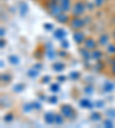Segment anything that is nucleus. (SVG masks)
I'll return each mask as SVG.
<instances>
[{
  "instance_id": "1",
  "label": "nucleus",
  "mask_w": 115,
  "mask_h": 128,
  "mask_svg": "<svg viewBox=\"0 0 115 128\" xmlns=\"http://www.w3.org/2000/svg\"><path fill=\"white\" fill-rule=\"evenodd\" d=\"M86 12V4L83 0H77L74 2L71 7V16H83V14Z\"/></svg>"
},
{
  "instance_id": "2",
  "label": "nucleus",
  "mask_w": 115,
  "mask_h": 128,
  "mask_svg": "<svg viewBox=\"0 0 115 128\" xmlns=\"http://www.w3.org/2000/svg\"><path fill=\"white\" fill-rule=\"evenodd\" d=\"M85 24H86V21L82 16H71V18H70V21H69L70 28H71L72 30H75V31L84 28Z\"/></svg>"
},
{
  "instance_id": "3",
  "label": "nucleus",
  "mask_w": 115,
  "mask_h": 128,
  "mask_svg": "<svg viewBox=\"0 0 115 128\" xmlns=\"http://www.w3.org/2000/svg\"><path fill=\"white\" fill-rule=\"evenodd\" d=\"M60 111H61L62 116H63L66 119H75L76 117V111L75 109L71 106V105H69V104H62L61 105V109H60Z\"/></svg>"
},
{
  "instance_id": "4",
  "label": "nucleus",
  "mask_w": 115,
  "mask_h": 128,
  "mask_svg": "<svg viewBox=\"0 0 115 128\" xmlns=\"http://www.w3.org/2000/svg\"><path fill=\"white\" fill-rule=\"evenodd\" d=\"M83 45H84V47H85L86 49H89V50H94V49H97L98 41H96L92 37H88L85 39V41L83 42Z\"/></svg>"
},
{
  "instance_id": "5",
  "label": "nucleus",
  "mask_w": 115,
  "mask_h": 128,
  "mask_svg": "<svg viewBox=\"0 0 115 128\" xmlns=\"http://www.w3.org/2000/svg\"><path fill=\"white\" fill-rule=\"evenodd\" d=\"M72 38H74V41H75L77 45H82V44L85 41V39H86L85 34H84L83 32H81L80 30H77V31L74 32V36H72Z\"/></svg>"
},
{
  "instance_id": "6",
  "label": "nucleus",
  "mask_w": 115,
  "mask_h": 128,
  "mask_svg": "<svg viewBox=\"0 0 115 128\" xmlns=\"http://www.w3.org/2000/svg\"><path fill=\"white\" fill-rule=\"evenodd\" d=\"M58 4L60 5V7L62 8V10L64 13H68V12L71 10V0H58Z\"/></svg>"
},
{
  "instance_id": "7",
  "label": "nucleus",
  "mask_w": 115,
  "mask_h": 128,
  "mask_svg": "<svg viewBox=\"0 0 115 128\" xmlns=\"http://www.w3.org/2000/svg\"><path fill=\"white\" fill-rule=\"evenodd\" d=\"M70 18H71V17H69V15H68L67 13H64V12H62L60 15H58L55 17V20L59 22L60 24H67V23H69Z\"/></svg>"
},
{
  "instance_id": "8",
  "label": "nucleus",
  "mask_w": 115,
  "mask_h": 128,
  "mask_svg": "<svg viewBox=\"0 0 115 128\" xmlns=\"http://www.w3.org/2000/svg\"><path fill=\"white\" fill-rule=\"evenodd\" d=\"M109 39H110L109 34H107V33H102V34H100L99 38H98V45L106 47V46L109 44Z\"/></svg>"
},
{
  "instance_id": "9",
  "label": "nucleus",
  "mask_w": 115,
  "mask_h": 128,
  "mask_svg": "<svg viewBox=\"0 0 115 128\" xmlns=\"http://www.w3.org/2000/svg\"><path fill=\"white\" fill-rule=\"evenodd\" d=\"M53 36H54V38H55V39H58V40H60V41H61V40H63L64 38H66L67 33H66L64 29H62V28H59V29H56L55 31H54Z\"/></svg>"
},
{
  "instance_id": "10",
  "label": "nucleus",
  "mask_w": 115,
  "mask_h": 128,
  "mask_svg": "<svg viewBox=\"0 0 115 128\" xmlns=\"http://www.w3.org/2000/svg\"><path fill=\"white\" fill-rule=\"evenodd\" d=\"M44 120H45V122L47 125H53L54 120H55V114H54L53 112H47L44 116Z\"/></svg>"
},
{
  "instance_id": "11",
  "label": "nucleus",
  "mask_w": 115,
  "mask_h": 128,
  "mask_svg": "<svg viewBox=\"0 0 115 128\" xmlns=\"http://www.w3.org/2000/svg\"><path fill=\"white\" fill-rule=\"evenodd\" d=\"M52 69L55 72H62L66 69V65H64L62 62H54V63L52 64Z\"/></svg>"
},
{
  "instance_id": "12",
  "label": "nucleus",
  "mask_w": 115,
  "mask_h": 128,
  "mask_svg": "<svg viewBox=\"0 0 115 128\" xmlns=\"http://www.w3.org/2000/svg\"><path fill=\"white\" fill-rule=\"evenodd\" d=\"M80 105L82 108H84V109H91V108L93 106L91 100H89V98H82L80 101Z\"/></svg>"
},
{
  "instance_id": "13",
  "label": "nucleus",
  "mask_w": 115,
  "mask_h": 128,
  "mask_svg": "<svg viewBox=\"0 0 115 128\" xmlns=\"http://www.w3.org/2000/svg\"><path fill=\"white\" fill-rule=\"evenodd\" d=\"M114 87H115V85L112 82V81H106V82L104 84L102 89H104L105 93H110V92L114 90Z\"/></svg>"
},
{
  "instance_id": "14",
  "label": "nucleus",
  "mask_w": 115,
  "mask_h": 128,
  "mask_svg": "<svg viewBox=\"0 0 115 128\" xmlns=\"http://www.w3.org/2000/svg\"><path fill=\"white\" fill-rule=\"evenodd\" d=\"M80 53H81V56H82L85 61H86V60H89V58H91V53H90V50H89V49H86L85 47L81 48Z\"/></svg>"
},
{
  "instance_id": "15",
  "label": "nucleus",
  "mask_w": 115,
  "mask_h": 128,
  "mask_svg": "<svg viewBox=\"0 0 115 128\" xmlns=\"http://www.w3.org/2000/svg\"><path fill=\"white\" fill-rule=\"evenodd\" d=\"M102 57V53L100 50H98V49H94V50H92L91 53V58L92 60H96V61H100Z\"/></svg>"
},
{
  "instance_id": "16",
  "label": "nucleus",
  "mask_w": 115,
  "mask_h": 128,
  "mask_svg": "<svg viewBox=\"0 0 115 128\" xmlns=\"http://www.w3.org/2000/svg\"><path fill=\"white\" fill-rule=\"evenodd\" d=\"M8 61H9L11 64H13V65H17L20 63V57L17 55H11L8 57Z\"/></svg>"
},
{
  "instance_id": "17",
  "label": "nucleus",
  "mask_w": 115,
  "mask_h": 128,
  "mask_svg": "<svg viewBox=\"0 0 115 128\" xmlns=\"http://www.w3.org/2000/svg\"><path fill=\"white\" fill-rule=\"evenodd\" d=\"M64 122V117L62 116V113L60 114V113H58V114H55V120H54V124L55 125H63Z\"/></svg>"
},
{
  "instance_id": "18",
  "label": "nucleus",
  "mask_w": 115,
  "mask_h": 128,
  "mask_svg": "<svg viewBox=\"0 0 115 128\" xmlns=\"http://www.w3.org/2000/svg\"><path fill=\"white\" fill-rule=\"evenodd\" d=\"M28 12H29V8H28L27 4H25V2L21 4V7H20V14H21L22 16H25Z\"/></svg>"
},
{
  "instance_id": "19",
  "label": "nucleus",
  "mask_w": 115,
  "mask_h": 128,
  "mask_svg": "<svg viewBox=\"0 0 115 128\" xmlns=\"http://www.w3.org/2000/svg\"><path fill=\"white\" fill-rule=\"evenodd\" d=\"M105 114H106L107 118H109V119H114L115 118V109H113V108L107 109L105 111Z\"/></svg>"
},
{
  "instance_id": "20",
  "label": "nucleus",
  "mask_w": 115,
  "mask_h": 128,
  "mask_svg": "<svg viewBox=\"0 0 115 128\" xmlns=\"http://www.w3.org/2000/svg\"><path fill=\"white\" fill-rule=\"evenodd\" d=\"M92 121H100L101 120V113L100 112H93L91 116H90Z\"/></svg>"
},
{
  "instance_id": "21",
  "label": "nucleus",
  "mask_w": 115,
  "mask_h": 128,
  "mask_svg": "<svg viewBox=\"0 0 115 128\" xmlns=\"http://www.w3.org/2000/svg\"><path fill=\"white\" fill-rule=\"evenodd\" d=\"M28 76H29L30 78H36L39 76V71L36 70V68L35 69H30V70H28Z\"/></svg>"
},
{
  "instance_id": "22",
  "label": "nucleus",
  "mask_w": 115,
  "mask_h": 128,
  "mask_svg": "<svg viewBox=\"0 0 115 128\" xmlns=\"http://www.w3.org/2000/svg\"><path fill=\"white\" fill-rule=\"evenodd\" d=\"M106 50H107L108 54L115 55V44H108V45L106 46Z\"/></svg>"
},
{
  "instance_id": "23",
  "label": "nucleus",
  "mask_w": 115,
  "mask_h": 128,
  "mask_svg": "<svg viewBox=\"0 0 115 128\" xmlns=\"http://www.w3.org/2000/svg\"><path fill=\"white\" fill-rule=\"evenodd\" d=\"M50 89H51V92H53V93H58V92H60V85L58 82L51 84V86H50Z\"/></svg>"
},
{
  "instance_id": "24",
  "label": "nucleus",
  "mask_w": 115,
  "mask_h": 128,
  "mask_svg": "<svg viewBox=\"0 0 115 128\" xmlns=\"http://www.w3.org/2000/svg\"><path fill=\"white\" fill-rule=\"evenodd\" d=\"M12 80V76L9 74V73H3L1 74V81H4V82H9Z\"/></svg>"
},
{
  "instance_id": "25",
  "label": "nucleus",
  "mask_w": 115,
  "mask_h": 128,
  "mask_svg": "<svg viewBox=\"0 0 115 128\" xmlns=\"http://www.w3.org/2000/svg\"><path fill=\"white\" fill-rule=\"evenodd\" d=\"M24 88H25V86H24L23 84H17V85H15L13 87V89H14V92H16V93H21Z\"/></svg>"
},
{
  "instance_id": "26",
  "label": "nucleus",
  "mask_w": 115,
  "mask_h": 128,
  "mask_svg": "<svg viewBox=\"0 0 115 128\" xmlns=\"http://www.w3.org/2000/svg\"><path fill=\"white\" fill-rule=\"evenodd\" d=\"M104 126L107 128H112L113 126H114V122H113V119H109V118H107L106 120H104Z\"/></svg>"
},
{
  "instance_id": "27",
  "label": "nucleus",
  "mask_w": 115,
  "mask_h": 128,
  "mask_svg": "<svg viewBox=\"0 0 115 128\" xmlns=\"http://www.w3.org/2000/svg\"><path fill=\"white\" fill-rule=\"evenodd\" d=\"M80 77H81V74H80V72H77V71H72V72H70V74H69V78L72 80L78 79Z\"/></svg>"
},
{
  "instance_id": "28",
  "label": "nucleus",
  "mask_w": 115,
  "mask_h": 128,
  "mask_svg": "<svg viewBox=\"0 0 115 128\" xmlns=\"http://www.w3.org/2000/svg\"><path fill=\"white\" fill-rule=\"evenodd\" d=\"M84 93H85L86 95L93 94V87H92V86H86V87H84Z\"/></svg>"
},
{
  "instance_id": "29",
  "label": "nucleus",
  "mask_w": 115,
  "mask_h": 128,
  "mask_svg": "<svg viewBox=\"0 0 115 128\" xmlns=\"http://www.w3.org/2000/svg\"><path fill=\"white\" fill-rule=\"evenodd\" d=\"M13 118H14V114H13V113H7V114H5L4 119H5L6 122H11L12 120H13Z\"/></svg>"
},
{
  "instance_id": "30",
  "label": "nucleus",
  "mask_w": 115,
  "mask_h": 128,
  "mask_svg": "<svg viewBox=\"0 0 115 128\" xmlns=\"http://www.w3.org/2000/svg\"><path fill=\"white\" fill-rule=\"evenodd\" d=\"M105 1H106V0H93V4L96 7L99 8V7H102V6H104Z\"/></svg>"
},
{
  "instance_id": "31",
  "label": "nucleus",
  "mask_w": 115,
  "mask_h": 128,
  "mask_svg": "<svg viewBox=\"0 0 115 128\" xmlns=\"http://www.w3.org/2000/svg\"><path fill=\"white\" fill-rule=\"evenodd\" d=\"M56 54L54 53L53 50H47V57H48V60H54L56 57Z\"/></svg>"
},
{
  "instance_id": "32",
  "label": "nucleus",
  "mask_w": 115,
  "mask_h": 128,
  "mask_svg": "<svg viewBox=\"0 0 115 128\" xmlns=\"http://www.w3.org/2000/svg\"><path fill=\"white\" fill-rule=\"evenodd\" d=\"M60 42H61V47H62V48H64V49L69 47V42H68L67 40H64V39H63V40H61Z\"/></svg>"
},
{
  "instance_id": "33",
  "label": "nucleus",
  "mask_w": 115,
  "mask_h": 128,
  "mask_svg": "<svg viewBox=\"0 0 115 128\" xmlns=\"http://www.w3.org/2000/svg\"><path fill=\"white\" fill-rule=\"evenodd\" d=\"M32 109H33V108H32V103H30V104H25V105H24V111H25V112L31 111Z\"/></svg>"
},
{
  "instance_id": "34",
  "label": "nucleus",
  "mask_w": 115,
  "mask_h": 128,
  "mask_svg": "<svg viewBox=\"0 0 115 128\" xmlns=\"http://www.w3.org/2000/svg\"><path fill=\"white\" fill-rule=\"evenodd\" d=\"M51 79H52L51 76H45V77L42 79V82H43V84H47L48 81H51Z\"/></svg>"
},
{
  "instance_id": "35",
  "label": "nucleus",
  "mask_w": 115,
  "mask_h": 128,
  "mask_svg": "<svg viewBox=\"0 0 115 128\" xmlns=\"http://www.w3.org/2000/svg\"><path fill=\"white\" fill-rule=\"evenodd\" d=\"M48 102L52 104H55L58 102V97L56 96H52V97H48Z\"/></svg>"
},
{
  "instance_id": "36",
  "label": "nucleus",
  "mask_w": 115,
  "mask_h": 128,
  "mask_svg": "<svg viewBox=\"0 0 115 128\" xmlns=\"http://www.w3.org/2000/svg\"><path fill=\"white\" fill-rule=\"evenodd\" d=\"M53 24H50V23H45L44 24V28H45V30H53Z\"/></svg>"
},
{
  "instance_id": "37",
  "label": "nucleus",
  "mask_w": 115,
  "mask_h": 128,
  "mask_svg": "<svg viewBox=\"0 0 115 128\" xmlns=\"http://www.w3.org/2000/svg\"><path fill=\"white\" fill-rule=\"evenodd\" d=\"M32 108L36 109V110H39L40 109V104L37 103V102H33V103H32Z\"/></svg>"
},
{
  "instance_id": "38",
  "label": "nucleus",
  "mask_w": 115,
  "mask_h": 128,
  "mask_svg": "<svg viewBox=\"0 0 115 128\" xmlns=\"http://www.w3.org/2000/svg\"><path fill=\"white\" fill-rule=\"evenodd\" d=\"M110 64H112V73L115 74V60H113V63Z\"/></svg>"
},
{
  "instance_id": "39",
  "label": "nucleus",
  "mask_w": 115,
  "mask_h": 128,
  "mask_svg": "<svg viewBox=\"0 0 115 128\" xmlns=\"http://www.w3.org/2000/svg\"><path fill=\"white\" fill-rule=\"evenodd\" d=\"M96 106H97V108L104 106V102H101V101H99V102H97V103H96Z\"/></svg>"
},
{
  "instance_id": "40",
  "label": "nucleus",
  "mask_w": 115,
  "mask_h": 128,
  "mask_svg": "<svg viewBox=\"0 0 115 128\" xmlns=\"http://www.w3.org/2000/svg\"><path fill=\"white\" fill-rule=\"evenodd\" d=\"M63 80H66V77H63V76H59L58 77V81H63Z\"/></svg>"
},
{
  "instance_id": "41",
  "label": "nucleus",
  "mask_w": 115,
  "mask_h": 128,
  "mask_svg": "<svg viewBox=\"0 0 115 128\" xmlns=\"http://www.w3.org/2000/svg\"><path fill=\"white\" fill-rule=\"evenodd\" d=\"M0 33H1V38H4L5 37V33H6V31L4 30V28H1V30H0Z\"/></svg>"
},
{
  "instance_id": "42",
  "label": "nucleus",
  "mask_w": 115,
  "mask_h": 128,
  "mask_svg": "<svg viewBox=\"0 0 115 128\" xmlns=\"http://www.w3.org/2000/svg\"><path fill=\"white\" fill-rule=\"evenodd\" d=\"M5 46H6V41H4V38H3V39H1V45H0V47L4 48Z\"/></svg>"
},
{
  "instance_id": "43",
  "label": "nucleus",
  "mask_w": 115,
  "mask_h": 128,
  "mask_svg": "<svg viewBox=\"0 0 115 128\" xmlns=\"http://www.w3.org/2000/svg\"><path fill=\"white\" fill-rule=\"evenodd\" d=\"M35 68H36V69H42V68H43V65H42V64H36Z\"/></svg>"
},
{
  "instance_id": "44",
  "label": "nucleus",
  "mask_w": 115,
  "mask_h": 128,
  "mask_svg": "<svg viewBox=\"0 0 115 128\" xmlns=\"http://www.w3.org/2000/svg\"><path fill=\"white\" fill-rule=\"evenodd\" d=\"M59 54L61 56H63V57H64V56H67V55H66V52H61V53H59Z\"/></svg>"
},
{
  "instance_id": "45",
  "label": "nucleus",
  "mask_w": 115,
  "mask_h": 128,
  "mask_svg": "<svg viewBox=\"0 0 115 128\" xmlns=\"http://www.w3.org/2000/svg\"><path fill=\"white\" fill-rule=\"evenodd\" d=\"M113 39L115 40V29H114V31H113Z\"/></svg>"
}]
</instances>
